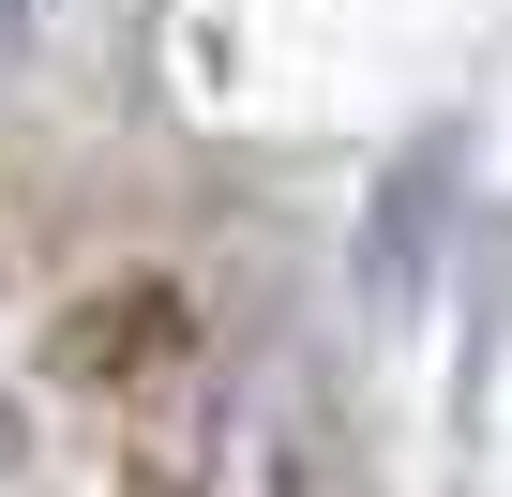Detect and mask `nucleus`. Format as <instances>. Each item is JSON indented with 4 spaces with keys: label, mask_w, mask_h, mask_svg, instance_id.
<instances>
[{
    "label": "nucleus",
    "mask_w": 512,
    "mask_h": 497,
    "mask_svg": "<svg viewBox=\"0 0 512 497\" xmlns=\"http://www.w3.org/2000/svg\"><path fill=\"white\" fill-rule=\"evenodd\" d=\"M0 452H16V422H0Z\"/></svg>",
    "instance_id": "nucleus-1"
}]
</instances>
